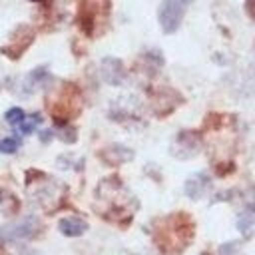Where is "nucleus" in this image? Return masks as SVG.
Returning <instances> with one entry per match:
<instances>
[{
	"mask_svg": "<svg viewBox=\"0 0 255 255\" xmlns=\"http://www.w3.org/2000/svg\"><path fill=\"white\" fill-rule=\"evenodd\" d=\"M187 4H189V0H163L159 4L157 18H159V26L165 34H173L179 28Z\"/></svg>",
	"mask_w": 255,
	"mask_h": 255,
	"instance_id": "1",
	"label": "nucleus"
},
{
	"mask_svg": "<svg viewBox=\"0 0 255 255\" xmlns=\"http://www.w3.org/2000/svg\"><path fill=\"white\" fill-rule=\"evenodd\" d=\"M40 229V221L36 217H24L16 223L10 225H2L0 227V241H20V239H28L32 237L36 231Z\"/></svg>",
	"mask_w": 255,
	"mask_h": 255,
	"instance_id": "2",
	"label": "nucleus"
},
{
	"mask_svg": "<svg viewBox=\"0 0 255 255\" xmlns=\"http://www.w3.org/2000/svg\"><path fill=\"white\" fill-rule=\"evenodd\" d=\"M32 40H34V30H32L30 26H20V28L12 34L10 42H8L6 46H2V54H6V56L12 58V60H18V58L24 54V50L32 44Z\"/></svg>",
	"mask_w": 255,
	"mask_h": 255,
	"instance_id": "3",
	"label": "nucleus"
},
{
	"mask_svg": "<svg viewBox=\"0 0 255 255\" xmlns=\"http://www.w3.org/2000/svg\"><path fill=\"white\" fill-rule=\"evenodd\" d=\"M199 145H201L199 133H195V131H181V133H177V137H175V141L171 145V155L181 157V159L193 157L199 151Z\"/></svg>",
	"mask_w": 255,
	"mask_h": 255,
	"instance_id": "4",
	"label": "nucleus"
},
{
	"mask_svg": "<svg viewBox=\"0 0 255 255\" xmlns=\"http://www.w3.org/2000/svg\"><path fill=\"white\" fill-rule=\"evenodd\" d=\"M100 74H102L104 82L110 84V86H120V84L126 80V70H124L122 60L112 58V56H108V58L102 60V64H100Z\"/></svg>",
	"mask_w": 255,
	"mask_h": 255,
	"instance_id": "5",
	"label": "nucleus"
},
{
	"mask_svg": "<svg viewBox=\"0 0 255 255\" xmlns=\"http://www.w3.org/2000/svg\"><path fill=\"white\" fill-rule=\"evenodd\" d=\"M209 177L205 175V173H195V175H191L187 181H185V193H187V197H191V199H199V197H203V193L209 189Z\"/></svg>",
	"mask_w": 255,
	"mask_h": 255,
	"instance_id": "6",
	"label": "nucleus"
},
{
	"mask_svg": "<svg viewBox=\"0 0 255 255\" xmlns=\"http://www.w3.org/2000/svg\"><path fill=\"white\" fill-rule=\"evenodd\" d=\"M100 155H102V159H104L106 163L118 165V163H124V161H128V159H131V157H133V151L128 149V147H124V145H108L106 149H102Z\"/></svg>",
	"mask_w": 255,
	"mask_h": 255,
	"instance_id": "7",
	"label": "nucleus"
},
{
	"mask_svg": "<svg viewBox=\"0 0 255 255\" xmlns=\"http://www.w3.org/2000/svg\"><path fill=\"white\" fill-rule=\"evenodd\" d=\"M58 229L66 237H80V235L86 233L88 223L84 219H80V217H64V219H60Z\"/></svg>",
	"mask_w": 255,
	"mask_h": 255,
	"instance_id": "8",
	"label": "nucleus"
},
{
	"mask_svg": "<svg viewBox=\"0 0 255 255\" xmlns=\"http://www.w3.org/2000/svg\"><path fill=\"white\" fill-rule=\"evenodd\" d=\"M237 227L239 231L243 233L245 239H249L253 233H255V213L253 211H243L239 217H237Z\"/></svg>",
	"mask_w": 255,
	"mask_h": 255,
	"instance_id": "9",
	"label": "nucleus"
},
{
	"mask_svg": "<svg viewBox=\"0 0 255 255\" xmlns=\"http://www.w3.org/2000/svg\"><path fill=\"white\" fill-rule=\"evenodd\" d=\"M46 80H48V70L46 68H38V70H34V72L28 74V78H26V90L32 92L36 86H42V82H46Z\"/></svg>",
	"mask_w": 255,
	"mask_h": 255,
	"instance_id": "10",
	"label": "nucleus"
},
{
	"mask_svg": "<svg viewBox=\"0 0 255 255\" xmlns=\"http://www.w3.org/2000/svg\"><path fill=\"white\" fill-rule=\"evenodd\" d=\"M42 122V118H40V114H32L30 118H26L24 116V120L18 124V129L22 131V133H32L34 129H36V126Z\"/></svg>",
	"mask_w": 255,
	"mask_h": 255,
	"instance_id": "11",
	"label": "nucleus"
},
{
	"mask_svg": "<svg viewBox=\"0 0 255 255\" xmlns=\"http://www.w3.org/2000/svg\"><path fill=\"white\" fill-rule=\"evenodd\" d=\"M18 145H20L18 137H4L0 139V153H14Z\"/></svg>",
	"mask_w": 255,
	"mask_h": 255,
	"instance_id": "12",
	"label": "nucleus"
},
{
	"mask_svg": "<svg viewBox=\"0 0 255 255\" xmlns=\"http://www.w3.org/2000/svg\"><path fill=\"white\" fill-rule=\"evenodd\" d=\"M22 120H24V112H22L20 108H10V110L6 112V122H8L10 126H18Z\"/></svg>",
	"mask_w": 255,
	"mask_h": 255,
	"instance_id": "13",
	"label": "nucleus"
},
{
	"mask_svg": "<svg viewBox=\"0 0 255 255\" xmlns=\"http://www.w3.org/2000/svg\"><path fill=\"white\" fill-rule=\"evenodd\" d=\"M60 137H62V141L74 143V141H76V129H74V128H66V126H64V129L60 131Z\"/></svg>",
	"mask_w": 255,
	"mask_h": 255,
	"instance_id": "14",
	"label": "nucleus"
},
{
	"mask_svg": "<svg viewBox=\"0 0 255 255\" xmlns=\"http://www.w3.org/2000/svg\"><path fill=\"white\" fill-rule=\"evenodd\" d=\"M245 203H247V209L255 213V185L245 191Z\"/></svg>",
	"mask_w": 255,
	"mask_h": 255,
	"instance_id": "15",
	"label": "nucleus"
},
{
	"mask_svg": "<svg viewBox=\"0 0 255 255\" xmlns=\"http://www.w3.org/2000/svg\"><path fill=\"white\" fill-rule=\"evenodd\" d=\"M235 247H237V243H235V241H229L227 245H221V247H219V253H221V255H229V253H233Z\"/></svg>",
	"mask_w": 255,
	"mask_h": 255,
	"instance_id": "16",
	"label": "nucleus"
},
{
	"mask_svg": "<svg viewBox=\"0 0 255 255\" xmlns=\"http://www.w3.org/2000/svg\"><path fill=\"white\" fill-rule=\"evenodd\" d=\"M245 10H247V14L255 20V0H247V2H245Z\"/></svg>",
	"mask_w": 255,
	"mask_h": 255,
	"instance_id": "17",
	"label": "nucleus"
},
{
	"mask_svg": "<svg viewBox=\"0 0 255 255\" xmlns=\"http://www.w3.org/2000/svg\"><path fill=\"white\" fill-rule=\"evenodd\" d=\"M40 137H42V141H50L52 131H42V133H40Z\"/></svg>",
	"mask_w": 255,
	"mask_h": 255,
	"instance_id": "18",
	"label": "nucleus"
},
{
	"mask_svg": "<svg viewBox=\"0 0 255 255\" xmlns=\"http://www.w3.org/2000/svg\"><path fill=\"white\" fill-rule=\"evenodd\" d=\"M22 255H40V253H38L36 249H24V251H22Z\"/></svg>",
	"mask_w": 255,
	"mask_h": 255,
	"instance_id": "19",
	"label": "nucleus"
},
{
	"mask_svg": "<svg viewBox=\"0 0 255 255\" xmlns=\"http://www.w3.org/2000/svg\"><path fill=\"white\" fill-rule=\"evenodd\" d=\"M0 90H2V86H0Z\"/></svg>",
	"mask_w": 255,
	"mask_h": 255,
	"instance_id": "20",
	"label": "nucleus"
}]
</instances>
